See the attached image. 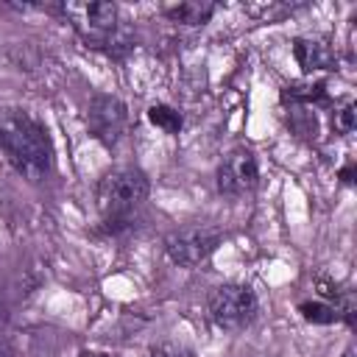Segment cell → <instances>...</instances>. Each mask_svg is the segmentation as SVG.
<instances>
[{
    "label": "cell",
    "instance_id": "obj_16",
    "mask_svg": "<svg viewBox=\"0 0 357 357\" xmlns=\"http://www.w3.org/2000/svg\"><path fill=\"white\" fill-rule=\"evenodd\" d=\"M0 357H6V351H3V349H0Z\"/></svg>",
    "mask_w": 357,
    "mask_h": 357
},
{
    "label": "cell",
    "instance_id": "obj_11",
    "mask_svg": "<svg viewBox=\"0 0 357 357\" xmlns=\"http://www.w3.org/2000/svg\"><path fill=\"white\" fill-rule=\"evenodd\" d=\"M301 312H304V318L307 321H312V324H332V321H337L340 318V310L337 307H329V304H301L298 307Z\"/></svg>",
    "mask_w": 357,
    "mask_h": 357
},
{
    "label": "cell",
    "instance_id": "obj_13",
    "mask_svg": "<svg viewBox=\"0 0 357 357\" xmlns=\"http://www.w3.org/2000/svg\"><path fill=\"white\" fill-rule=\"evenodd\" d=\"M148 357H192V354L178 343H159V346L151 349Z\"/></svg>",
    "mask_w": 357,
    "mask_h": 357
},
{
    "label": "cell",
    "instance_id": "obj_10",
    "mask_svg": "<svg viewBox=\"0 0 357 357\" xmlns=\"http://www.w3.org/2000/svg\"><path fill=\"white\" fill-rule=\"evenodd\" d=\"M148 120H151L156 128L167 131V134H178V128H181V112H176V109L167 106V103H153V106L148 109Z\"/></svg>",
    "mask_w": 357,
    "mask_h": 357
},
{
    "label": "cell",
    "instance_id": "obj_1",
    "mask_svg": "<svg viewBox=\"0 0 357 357\" xmlns=\"http://www.w3.org/2000/svg\"><path fill=\"white\" fill-rule=\"evenodd\" d=\"M0 148L28 181H42L53 165L47 131L25 112L8 109L0 114Z\"/></svg>",
    "mask_w": 357,
    "mask_h": 357
},
{
    "label": "cell",
    "instance_id": "obj_7",
    "mask_svg": "<svg viewBox=\"0 0 357 357\" xmlns=\"http://www.w3.org/2000/svg\"><path fill=\"white\" fill-rule=\"evenodd\" d=\"M86 120H89V131L103 142V145H114L123 131H126V106L123 100L112 98V95H95L89 100V112H86Z\"/></svg>",
    "mask_w": 357,
    "mask_h": 357
},
{
    "label": "cell",
    "instance_id": "obj_6",
    "mask_svg": "<svg viewBox=\"0 0 357 357\" xmlns=\"http://www.w3.org/2000/svg\"><path fill=\"white\" fill-rule=\"evenodd\" d=\"M259 181V165H257V156L254 151L248 148H234L229 151L220 165H218V173H215V184H218V192L220 195H245L257 187Z\"/></svg>",
    "mask_w": 357,
    "mask_h": 357
},
{
    "label": "cell",
    "instance_id": "obj_2",
    "mask_svg": "<svg viewBox=\"0 0 357 357\" xmlns=\"http://www.w3.org/2000/svg\"><path fill=\"white\" fill-rule=\"evenodd\" d=\"M148 176L137 167H114L109 170L98 187H95V201L98 209L106 220H117L131 215L134 209H139L148 198Z\"/></svg>",
    "mask_w": 357,
    "mask_h": 357
},
{
    "label": "cell",
    "instance_id": "obj_15",
    "mask_svg": "<svg viewBox=\"0 0 357 357\" xmlns=\"http://www.w3.org/2000/svg\"><path fill=\"white\" fill-rule=\"evenodd\" d=\"M343 357H354V351H351V349H349V351H346V354H343Z\"/></svg>",
    "mask_w": 357,
    "mask_h": 357
},
{
    "label": "cell",
    "instance_id": "obj_14",
    "mask_svg": "<svg viewBox=\"0 0 357 357\" xmlns=\"http://www.w3.org/2000/svg\"><path fill=\"white\" fill-rule=\"evenodd\" d=\"M3 318H6V312H3V304H0V324H3Z\"/></svg>",
    "mask_w": 357,
    "mask_h": 357
},
{
    "label": "cell",
    "instance_id": "obj_4",
    "mask_svg": "<svg viewBox=\"0 0 357 357\" xmlns=\"http://www.w3.org/2000/svg\"><path fill=\"white\" fill-rule=\"evenodd\" d=\"M64 17L73 22V28L95 47H106L117 42V6L109 0H92V3H64Z\"/></svg>",
    "mask_w": 357,
    "mask_h": 357
},
{
    "label": "cell",
    "instance_id": "obj_8",
    "mask_svg": "<svg viewBox=\"0 0 357 357\" xmlns=\"http://www.w3.org/2000/svg\"><path fill=\"white\" fill-rule=\"evenodd\" d=\"M293 56L296 61L304 67V73H315V70H332L335 56L324 42L315 39H296L293 42Z\"/></svg>",
    "mask_w": 357,
    "mask_h": 357
},
{
    "label": "cell",
    "instance_id": "obj_12",
    "mask_svg": "<svg viewBox=\"0 0 357 357\" xmlns=\"http://www.w3.org/2000/svg\"><path fill=\"white\" fill-rule=\"evenodd\" d=\"M354 126H357V106L349 100V103H343V106L335 112V128H337L340 134H351Z\"/></svg>",
    "mask_w": 357,
    "mask_h": 357
},
{
    "label": "cell",
    "instance_id": "obj_9",
    "mask_svg": "<svg viewBox=\"0 0 357 357\" xmlns=\"http://www.w3.org/2000/svg\"><path fill=\"white\" fill-rule=\"evenodd\" d=\"M162 11H165V17H167L170 22H176V25H204V22L212 17L215 6H212V3H198V0H184V3L165 6Z\"/></svg>",
    "mask_w": 357,
    "mask_h": 357
},
{
    "label": "cell",
    "instance_id": "obj_3",
    "mask_svg": "<svg viewBox=\"0 0 357 357\" xmlns=\"http://www.w3.org/2000/svg\"><path fill=\"white\" fill-rule=\"evenodd\" d=\"M257 310H259L257 293L240 282L218 284L206 301V312H209L212 324L223 332H243L257 318Z\"/></svg>",
    "mask_w": 357,
    "mask_h": 357
},
{
    "label": "cell",
    "instance_id": "obj_5",
    "mask_svg": "<svg viewBox=\"0 0 357 357\" xmlns=\"http://www.w3.org/2000/svg\"><path fill=\"white\" fill-rule=\"evenodd\" d=\"M218 245H220V231L209 229V226H187V229H176L165 237L167 259L181 268H195V265L206 262Z\"/></svg>",
    "mask_w": 357,
    "mask_h": 357
}]
</instances>
